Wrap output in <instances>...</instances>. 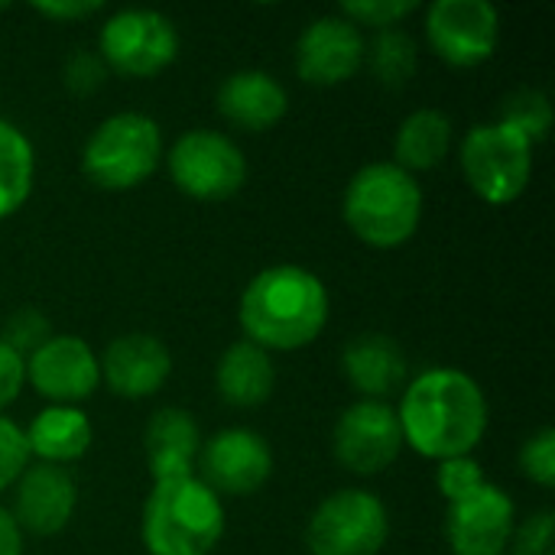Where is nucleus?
Returning a JSON list of instances; mask_svg holds the SVG:
<instances>
[{
  "label": "nucleus",
  "mask_w": 555,
  "mask_h": 555,
  "mask_svg": "<svg viewBox=\"0 0 555 555\" xmlns=\"http://www.w3.org/2000/svg\"><path fill=\"white\" fill-rule=\"evenodd\" d=\"M504 124H511L514 130H520L533 146L550 133L553 127V104L543 91L537 88H520L514 91L504 104H501V117Z\"/></svg>",
  "instance_id": "a878e982"
},
{
  "label": "nucleus",
  "mask_w": 555,
  "mask_h": 555,
  "mask_svg": "<svg viewBox=\"0 0 555 555\" xmlns=\"http://www.w3.org/2000/svg\"><path fill=\"white\" fill-rule=\"evenodd\" d=\"M163 163V130L150 114L120 111L101 120L81 146V172L104 192L143 185Z\"/></svg>",
  "instance_id": "39448f33"
},
{
  "label": "nucleus",
  "mask_w": 555,
  "mask_h": 555,
  "mask_svg": "<svg viewBox=\"0 0 555 555\" xmlns=\"http://www.w3.org/2000/svg\"><path fill=\"white\" fill-rule=\"evenodd\" d=\"M485 472L481 465L472 459V455H462V459H449V462H439V472H436V485H439V494L455 504L462 498H468L472 491H478L485 485Z\"/></svg>",
  "instance_id": "c85d7f7f"
},
{
  "label": "nucleus",
  "mask_w": 555,
  "mask_h": 555,
  "mask_svg": "<svg viewBox=\"0 0 555 555\" xmlns=\"http://www.w3.org/2000/svg\"><path fill=\"white\" fill-rule=\"evenodd\" d=\"M364 36L361 29L338 16L312 20L296 39V72L306 85L332 88L354 78L364 65Z\"/></svg>",
  "instance_id": "2eb2a0df"
},
{
  "label": "nucleus",
  "mask_w": 555,
  "mask_h": 555,
  "mask_svg": "<svg viewBox=\"0 0 555 555\" xmlns=\"http://www.w3.org/2000/svg\"><path fill=\"white\" fill-rule=\"evenodd\" d=\"M29 459L33 455L26 446V433L0 413V491L20 481V475L29 468Z\"/></svg>",
  "instance_id": "c756f323"
},
{
  "label": "nucleus",
  "mask_w": 555,
  "mask_h": 555,
  "mask_svg": "<svg viewBox=\"0 0 555 555\" xmlns=\"http://www.w3.org/2000/svg\"><path fill=\"white\" fill-rule=\"evenodd\" d=\"M449 150H452V117L439 107H423L400 124L393 140V163L413 176L442 166Z\"/></svg>",
  "instance_id": "5701e85b"
},
{
  "label": "nucleus",
  "mask_w": 555,
  "mask_h": 555,
  "mask_svg": "<svg viewBox=\"0 0 555 555\" xmlns=\"http://www.w3.org/2000/svg\"><path fill=\"white\" fill-rule=\"evenodd\" d=\"M0 555H23V530L7 507H0Z\"/></svg>",
  "instance_id": "c9c22d12"
},
{
  "label": "nucleus",
  "mask_w": 555,
  "mask_h": 555,
  "mask_svg": "<svg viewBox=\"0 0 555 555\" xmlns=\"http://www.w3.org/2000/svg\"><path fill=\"white\" fill-rule=\"evenodd\" d=\"M215 387L218 397L237 410H254L267 403L276 387V367L270 351L257 348L247 338L234 341L215 367Z\"/></svg>",
  "instance_id": "aec40b11"
},
{
  "label": "nucleus",
  "mask_w": 555,
  "mask_h": 555,
  "mask_svg": "<svg viewBox=\"0 0 555 555\" xmlns=\"http://www.w3.org/2000/svg\"><path fill=\"white\" fill-rule=\"evenodd\" d=\"M202 481L221 498H250L273 475V452L254 429H221L198 449Z\"/></svg>",
  "instance_id": "f8f14e48"
},
{
  "label": "nucleus",
  "mask_w": 555,
  "mask_h": 555,
  "mask_svg": "<svg viewBox=\"0 0 555 555\" xmlns=\"http://www.w3.org/2000/svg\"><path fill=\"white\" fill-rule=\"evenodd\" d=\"M36 179V150L29 137L13 127L10 120H0V221L16 215Z\"/></svg>",
  "instance_id": "b1692460"
},
{
  "label": "nucleus",
  "mask_w": 555,
  "mask_h": 555,
  "mask_svg": "<svg viewBox=\"0 0 555 555\" xmlns=\"http://www.w3.org/2000/svg\"><path fill=\"white\" fill-rule=\"evenodd\" d=\"M26 380L52 406H75L101 387L98 354L78 335H52L26 358Z\"/></svg>",
  "instance_id": "ddd939ff"
},
{
  "label": "nucleus",
  "mask_w": 555,
  "mask_h": 555,
  "mask_svg": "<svg viewBox=\"0 0 555 555\" xmlns=\"http://www.w3.org/2000/svg\"><path fill=\"white\" fill-rule=\"evenodd\" d=\"M426 36L442 62L475 68L498 52L501 16L488 0H436L426 10Z\"/></svg>",
  "instance_id": "9d476101"
},
{
  "label": "nucleus",
  "mask_w": 555,
  "mask_h": 555,
  "mask_svg": "<svg viewBox=\"0 0 555 555\" xmlns=\"http://www.w3.org/2000/svg\"><path fill=\"white\" fill-rule=\"evenodd\" d=\"M553 524L555 517L550 511L533 514L524 527H514V555H553Z\"/></svg>",
  "instance_id": "473e14b6"
},
{
  "label": "nucleus",
  "mask_w": 555,
  "mask_h": 555,
  "mask_svg": "<svg viewBox=\"0 0 555 555\" xmlns=\"http://www.w3.org/2000/svg\"><path fill=\"white\" fill-rule=\"evenodd\" d=\"M364 62L380 85L403 88L416 75V42L403 29H377L364 46Z\"/></svg>",
  "instance_id": "393cba45"
},
{
  "label": "nucleus",
  "mask_w": 555,
  "mask_h": 555,
  "mask_svg": "<svg viewBox=\"0 0 555 555\" xmlns=\"http://www.w3.org/2000/svg\"><path fill=\"white\" fill-rule=\"evenodd\" d=\"M0 338L26 361L36 348H42V345L52 338V325H49V319H46L39 309H16V312L7 319Z\"/></svg>",
  "instance_id": "cd10ccee"
},
{
  "label": "nucleus",
  "mask_w": 555,
  "mask_h": 555,
  "mask_svg": "<svg viewBox=\"0 0 555 555\" xmlns=\"http://www.w3.org/2000/svg\"><path fill=\"white\" fill-rule=\"evenodd\" d=\"M341 374L364 400H384L397 393L406 380L403 348L380 332L358 335L341 351Z\"/></svg>",
  "instance_id": "6ab92c4d"
},
{
  "label": "nucleus",
  "mask_w": 555,
  "mask_h": 555,
  "mask_svg": "<svg viewBox=\"0 0 555 555\" xmlns=\"http://www.w3.org/2000/svg\"><path fill=\"white\" fill-rule=\"evenodd\" d=\"M26 433L29 455H36L42 465H68L78 462L94 439L91 420L78 406H46Z\"/></svg>",
  "instance_id": "4be33fe9"
},
{
  "label": "nucleus",
  "mask_w": 555,
  "mask_h": 555,
  "mask_svg": "<svg viewBox=\"0 0 555 555\" xmlns=\"http://www.w3.org/2000/svg\"><path fill=\"white\" fill-rule=\"evenodd\" d=\"M215 107L231 127L247 130V133H263L286 117L289 98H286V88L270 72L241 68V72H231L218 85Z\"/></svg>",
  "instance_id": "a211bd4d"
},
{
  "label": "nucleus",
  "mask_w": 555,
  "mask_h": 555,
  "mask_svg": "<svg viewBox=\"0 0 555 555\" xmlns=\"http://www.w3.org/2000/svg\"><path fill=\"white\" fill-rule=\"evenodd\" d=\"M335 459L354 475H380L403 452L397 410L384 400H358L341 410L332 436Z\"/></svg>",
  "instance_id": "9b49d317"
},
{
  "label": "nucleus",
  "mask_w": 555,
  "mask_h": 555,
  "mask_svg": "<svg viewBox=\"0 0 555 555\" xmlns=\"http://www.w3.org/2000/svg\"><path fill=\"white\" fill-rule=\"evenodd\" d=\"M166 163L176 189L198 202H224L247 182V159L241 146L218 130L182 133Z\"/></svg>",
  "instance_id": "1a4fd4ad"
},
{
  "label": "nucleus",
  "mask_w": 555,
  "mask_h": 555,
  "mask_svg": "<svg viewBox=\"0 0 555 555\" xmlns=\"http://www.w3.org/2000/svg\"><path fill=\"white\" fill-rule=\"evenodd\" d=\"M26 384V361L0 338V413L20 397Z\"/></svg>",
  "instance_id": "72a5a7b5"
},
{
  "label": "nucleus",
  "mask_w": 555,
  "mask_h": 555,
  "mask_svg": "<svg viewBox=\"0 0 555 555\" xmlns=\"http://www.w3.org/2000/svg\"><path fill=\"white\" fill-rule=\"evenodd\" d=\"M78 507L75 478L59 465H29L16 481L13 498V520L23 533L33 537H55L68 527Z\"/></svg>",
  "instance_id": "f3484780"
},
{
  "label": "nucleus",
  "mask_w": 555,
  "mask_h": 555,
  "mask_svg": "<svg viewBox=\"0 0 555 555\" xmlns=\"http://www.w3.org/2000/svg\"><path fill=\"white\" fill-rule=\"evenodd\" d=\"M101 384L124 400H146L163 390L172 374L169 348L146 332H130L114 338L98 358Z\"/></svg>",
  "instance_id": "dca6fc26"
},
{
  "label": "nucleus",
  "mask_w": 555,
  "mask_h": 555,
  "mask_svg": "<svg viewBox=\"0 0 555 555\" xmlns=\"http://www.w3.org/2000/svg\"><path fill=\"white\" fill-rule=\"evenodd\" d=\"M517 527V507L511 494L485 481L468 498L449 504L446 540L455 555H504Z\"/></svg>",
  "instance_id": "4468645a"
},
{
  "label": "nucleus",
  "mask_w": 555,
  "mask_h": 555,
  "mask_svg": "<svg viewBox=\"0 0 555 555\" xmlns=\"http://www.w3.org/2000/svg\"><path fill=\"white\" fill-rule=\"evenodd\" d=\"M341 218L361 244L393 250L423 221V189L397 163H367L345 189Z\"/></svg>",
  "instance_id": "20e7f679"
},
{
  "label": "nucleus",
  "mask_w": 555,
  "mask_h": 555,
  "mask_svg": "<svg viewBox=\"0 0 555 555\" xmlns=\"http://www.w3.org/2000/svg\"><path fill=\"white\" fill-rule=\"evenodd\" d=\"M403 446L433 462L472 455L488 433V397L481 384L455 367H433L420 374L400 400Z\"/></svg>",
  "instance_id": "f257e3e1"
},
{
  "label": "nucleus",
  "mask_w": 555,
  "mask_h": 555,
  "mask_svg": "<svg viewBox=\"0 0 555 555\" xmlns=\"http://www.w3.org/2000/svg\"><path fill=\"white\" fill-rule=\"evenodd\" d=\"M98 46L107 72H117L124 78H153L176 62L179 33L169 16L130 7L104 20Z\"/></svg>",
  "instance_id": "6e6552de"
},
{
  "label": "nucleus",
  "mask_w": 555,
  "mask_h": 555,
  "mask_svg": "<svg viewBox=\"0 0 555 555\" xmlns=\"http://www.w3.org/2000/svg\"><path fill=\"white\" fill-rule=\"evenodd\" d=\"M416 0H345L341 16L351 20L354 26H371V29H393V23L406 20L416 13Z\"/></svg>",
  "instance_id": "bb28decb"
},
{
  "label": "nucleus",
  "mask_w": 555,
  "mask_h": 555,
  "mask_svg": "<svg viewBox=\"0 0 555 555\" xmlns=\"http://www.w3.org/2000/svg\"><path fill=\"white\" fill-rule=\"evenodd\" d=\"M7 7H10V3H0V13H3V10H7Z\"/></svg>",
  "instance_id": "e433bc0d"
},
{
  "label": "nucleus",
  "mask_w": 555,
  "mask_h": 555,
  "mask_svg": "<svg viewBox=\"0 0 555 555\" xmlns=\"http://www.w3.org/2000/svg\"><path fill=\"white\" fill-rule=\"evenodd\" d=\"M143 442H146V462L153 481H172L192 475V465L202 449V433L192 413L179 406H166L150 420Z\"/></svg>",
  "instance_id": "412c9836"
},
{
  "label": "nucleus",
  "mask_w": 555,
  "mask_h": 555,
  "mask_svg": "<svg viewBox=\"0 0 555 555\" xmlns=\"http://www.w3.org/2000/svg\"><path fill=\"white\" fill-rule=\"evenodd\" d=\"M140 537L150 555H211L224 537V504L195 475L153 481Z\"/></svg>",
  "instance_id": "7ed1b4c3"
},
{
  "label": "nucleus",
  "mask_w": 555,
  "mask_h": 555,
  "mask_svg": "<svg viewBox=\"0 0 555 555\" xmlns=\"http://www.w3.org/2000/svg\"><path fill=\"white\" fill-rule=\"evenodd\" d=\"M104 78H107V65L101 62L98 52L88 49H75L62 65V81L75 94H94L104 85Z\"/></svg>",
  "instance_id": "2f4dec72"
},
{
  "label": "nucleus",
  "mask_w": 555,
  "mask_h": 555,
  "mask_svg": "<svg viewBox=\"0 0 555 555\" xmlns=\"http://www.w3.org/2000/svg\"><path fill=\"white\" fill-rule=\"evenodd\" d=\"M390 537L384 501L361 488L328 494L309 517L306 546L312 555H377Z\"/></svg>",
  "instance_id": "0eeeda50"
},
{
  "label": "nucleus",
  "mask_w": 555,
  "mask_h": 555,
  "mask_svg": "<svg viewBox=\"0 0 555 555\" xmlns=\"http://www.w3.org/2000/svg\"><path fill=\"white\" fill-rule=\"evenodd\" d=\"M325 283L296 263H276L260 270L241 293V328L247 341L263 351L309 348L328 325Z\"/></svg>",
  "instance_id": "f03ea898"
},
{
  "label": "nucleus",
  "mask_w": 555,
  "mask_h": 555,
  "mask_svg": "<svg viewBox=\"0 0 555 555\" xmlns=\"http://www.w3.org/2000/svg\"><path fill=\"white\" fill-rule=\"evenodd\" d=\"M462 172L488 205L517 202L533 176V143L504 120L475 124L462 140Z\"/></svg>",
  "instance_id": "423d86ee"
},
{
  "label": "nucleus",
  "mask_w": 555,
  "mask_h": 555,
  "mask_svg": "<svg viewBox=\"0 0 555 555\" xmlns=\"http://www.w3.org/2000/svg\"><path fill=\"white\" fill-rule=\"evenodd\" d=\"M36 13L49 16V20H62V23H75V20H88L94 13L104 10L101 0H49V3H33Z\"/></svg>",
  "instance_id": "f704fd0d"
},
{
  "label": "nucleus",
  "mask_w": 555,
  "mask_h": 555,
  "mask_svg": "<svg viewBox=\"0 0 555 555\" xmlns=\"http://www.w3.org/2000/svg\"><path fill=\"white\" fill-rule=\"evenodd\" d=\"M520 468L524 475L540 485V488H553L555 485V433L546 426L540 433H533L524 449H520Z\"/></svg>",
  "instance_id": "7c9ffc66"
}]
</instances>
